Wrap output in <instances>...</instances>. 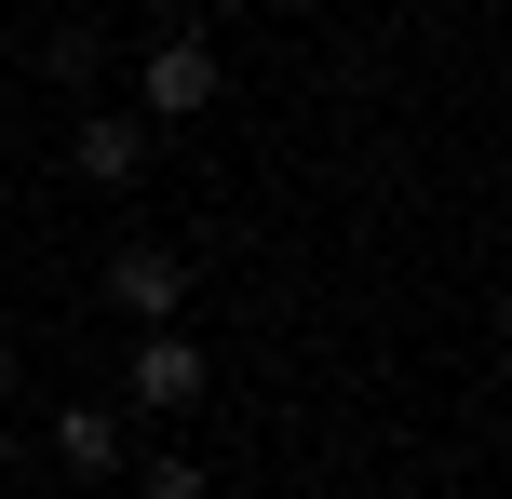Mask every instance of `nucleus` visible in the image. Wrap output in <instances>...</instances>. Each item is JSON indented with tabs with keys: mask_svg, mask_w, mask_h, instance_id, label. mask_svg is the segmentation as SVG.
<instances>
[{
	"mask_svg": "<svg viewBox=\"0 0 512 499\" xmlns=\"http://www.w3.org/2000/svg\"><path fill=\"white\" fill-rule=\"evenodd\" d=\"M216 41H149V68H135V95H149V122H203L216 108Z\"/></svg>",
	"mask_w": 512,
	"mask_h": 499,
	"instance_id": "1",
	"label": "nucleus"
},
{
	"mask_svg": "<svg viewBox=\"0 0 512 499\" xmlns=\"http://www.w3.org/2000/svg\"><path fill=\"white\" fill-rule=\"evenodd\" d=\"M203 392H216L203 338H189V324H149V338H135V405H162V419H176V405H203Z\"/></svg>",
	"mask_w": 512,
	"mask_h": 499,
	"instance_id": "2",
	"label": "nucleus"
},
{
	"mask_svg": "<svg viewBox=\"0 0 512 499\" xmlns=\"http://www.w3.org/2000/svg\"><path fill=\"white\" fill-rule=\"evenodd\" d=\"M108 297H122L135 324H176L189 311V257L176 243H122V257H108Z\"/></svg>",
	"mask_w": 512,
	"mask_h": 499,
	"instance_id": "3",
	"label": "nucleus"
},
{
	"mask_svg": "<svg viewBox=\"0 0 512 499\" xmlns=\"http://www.w3.org/2000/svg\"><path fill=\"white\" fill-rule=\"evenodd\" d=\"M68 162H81V176H95V189H122L135 162H149V122H135V108H95V122H81V149H68Z\"/></svg>",
	"mask_w": 512,
	"mask_h": 499,
	"instance_id": "4",
	"label": "nucleus"
},
{
	"mask_svg": "<svg viewBox=\"0 0 512 499\" xmlns=\"http://www.w3.org/2000/svg\"><path fill=\"white\" fill-rule=\"evenodd\" d=\"M54 459H68V473H108V459H122V432H108V405H68V419H54Z\"/></svg>",
	"mask_w": 512,
	"mask_h": 499,
	"instance_id": "5",
	"label": "nucleus"
},
{
	"mask_svg": "<svg viewBox=\"0 0 512 499\" xmlns=\"http://www.w3.org/2000/svg\"><path fill=\"white\" fill-rule=\"evenodd\" d=\"M135 499H203V459H135Z\"/></svg>",
	"mask_w": 512,
	"mask_h": 499,
	"instance_id": "6",
	"label": "nucleus"
},
{
	"mask_svg": "<svg viewBox=\"0 0 512 499\" xmlns=\"http://www.w3.org/2000/svg\"><path fill=\"white\" fill-rule=\"evenodd\" d=\"M0 378H14V351H0Z\"/></svg>",
	"mask_w": 512,
	"mask_h": 499,
	"instance_id": "7",
	"label": "nucleus"
}]
</instances>
